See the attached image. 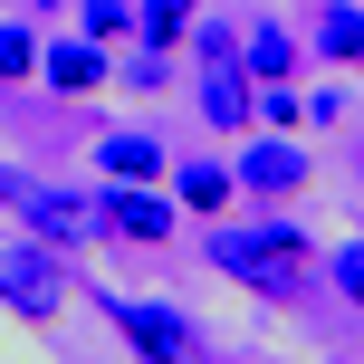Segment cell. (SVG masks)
<instances>
[{
	"label": "cell",
	"mask_w": 364,
	"mask_h": 364,
	"mask_svg": "<svg viewBox=\"0 0 364 364\" xmlns=\"http://www.w3.org/2000/svg\"><path fill=\"white\" fill-rule=\"evenodd\" d=\"M211 269L250 278L259 297H288L297 278L316 269V250H307V230H297V220H250V230H211Z\"/></svg>",
	"instance_id": "cell-1"
},
{
	"label": "cell",
	"mask_w": 364,
	"mask_h": 364,
	"mask_svg": "<svg viewBox=\"0 0 364 364\" xmlns=\"http://www.w3.org/2000/svg\"><path fill=\"white\" fill-rule=\"evenodd\" d=\"M58 297H68V259L38 240V250H0V307H19L29 326H48Z\"/></svg>",
	"instance_id": "cell-2"
},
{
	"label": "cell",
	"mask_w": 364,
	"mask_h": 364,
	"mask_svg": "<svg viewBox=\"0 0 364 364\" xmlns=\"http://www.w3.org/2000/svg\"><path fill=\"white\" fill-rule=\"evenodd\" d=\"M106 316H115V336H125L144 364H201L192 316H173V307H134V297H106Z\"/></svg>",
	"instance_id": "cell-3"
},
{
	"label": "cell",
	"mask_w": 364,
	"mask_h": 364,
	"mask_svg": "<svg viewBox=\"0 0 364 364\" xmlns=\"http://www.w3.org/2000/svg\"><path fill=\"white\" fill-rule=\"evenodd\" d=\"M96 230L134 240V250H164L173 240V201L154 192V182H115V192H96Z\"/></svg>",
	"instance_id": "cell-4"
},
{
	"label": "cell",
	"mask_w": 364,
	"mask_h": 364,
	"mask_svg": "<svg viewBox=\"0 0 364 364\" xmlns=\"http://www.w3.org/2000/svg\"><path fill=\"white\" fill-rule=\"evenodd\" d=\"M230 182H240L250 201H297V192L316 182V164H307V154L288 144V134H259V144L240 154V173H230Z\"/></svg>",
	"instance_id": "cell-5"
},
{
	"label": "cell",
	"mask_w": 364,
	"mask_h": 364,
	"mask_svg": "<svg viewBox=\"0 0 364 364\" xmlns=\"http://www.w3.org/2000/svg\"><path fill=\"white\" fill-rule=\"evenodd\" d=\"M10 211L29 220V230L48 240V250H77V240H96V201H87V192H58V182H38V192H19Z\"/></svg>",
	"instance_id": "cell-6"
},
{
	"label": "cell",
	"mask_w": 364,
	"mask_h": 364,
	"mask_svg": "<svg viewBox=\"0 0 364 364\" xmlns=\"http://www.w3.org/2000/svg\"><path fill=\"white\" fill-rule=\"evenodd\" d=\"M288 68H297V38L278 29V19H259V29L240 38V77H259V87H288Z\"/></svg>",
	"instance_id": "cell-7"
},
{
	"label": "cell",
	"mask_w": 364,
	"mask_h": 364,
	"mask_svg": "<svg viewBox=\"0 0 364 364\" xmlns=\"http://www.w3.org/2000/svg\"><path fill=\"white\" fill-rule=\"evenodd\" d=\"M316 58L326 68H355L364 58V10L355 0H316Z\"/></svg>",
	"instance_id": "cell-8"
},
{
	"label": "cell",
	"mask_w": 364,
	"mask_h": 364,
	"mask_svg": "<svg viewBox=\"0 0 364 364\" xmlns=\"http://www.w3.org/2000/svg\"><path fill=\"white\" fill-rule=\"evenodd\" d=\"M38 68H48V87H58V96H87V87H106V48H96V38H68V48H48Z\"/></svg>",
	"instance_id": "cell-9"
},
{
	"label": "cell",
	"mask_w": 364,
	"mask_h": 364,
	"mask_svg": "<svg viewBox=\"0 0 364 364\" xmlns=\"http://www.w3.org/2000/svg\"><path fill=\"white\" fill-rule=\"evenodd\" d=\"M173 192H182L173 211H201V220H220V211L240 201V182L220 173V164H182V173H173Z\"/></svg>",
	"instance_id": "cell-10"
},
{
	"label": "cell",
	"mask_w": 364,
	"mask_h": 364,
	"mask_svg": "<svg viewBox=\"0 0 364 364\" xmlns=\"http://www.w3.org/2000/svg\"><path fill=\"white\" fill-rule=\"evenodd\" d=\"M96 164H106L115 182H154V173H164V144H154V134H106Z\"/></svg>",
	"instance_id": "cell-11"
},
{
	"label": "cell",
	"mask_w": 364,
	"mask_h": 364,
	"mask_svg": "<svg viewBox=\"0 0 364 364\" xmlns=\"http://www.w3.org/2000/svg\"><path fill=\"white\" fill-rule=\"evenodd\" d=\"M134 38H144V48H182V38H192V0H144V10H134Z\"/></svg>",
	"instance_id": "cell-12"
},
{
	"label": "cell",
	"mask_w": 364,
	"mask_h": 364,
	"mask_svg": "<svg viewBox=\"0 0 364 364\" xmlns=\"http://www.w3.org/2000/svg\"><path fill=\"white\" fill-rule=\"evenodd\" d=\"M201 115H211V125H250V87H240V68H211V87H201Z\"/></svg>",
	"instance_id": "cell-13"
},
{
	"label": "cell",
	"mask_w": 364,
	"mask_h": 364,
	"mask_svg": "<svg viewBox=\"0 0 364 364\" xmlns=\"http://www.w3.org/2000/svg\"><path fill=\"white\" fill-rule=\"evenodd\" d=\"M326 278H336L346 307H364V240H336V250H326Z\"/></svg>",
	"instance_id": "cell-14"
},
{
	"label": "cell",
	"mask_w": 364,
	"mask_h": 364,
	"mask_svg": "<svg viewBox=\"0 0 364 364\" xmlns=\"http://www.w3.org/2000/svg\"><path fill=\"white\" fill-rule=\"evenodd\" d=\"M38 68V29H0V77H29Z\"/></svg>",
	"instance_id": "cell-15"
},
{
	"label": "cell",
	"mask_w": 364,
	"mask_h": 364,
	"mask_svg": "<svg viewBox=\"0 0 364 364\" xmlns=\"http://www.w3.org/2000/svg\"><path fill=\"white\" fill-rule=\"evenodd\" d=\"M125 29H134L125 0H87V38H125Z\"/></svg>",
	"instance_id": "cell-16"
},
{
	"label": "cell",
	"mask_w": 364,
	"mask_h": 364,
	"mask_svg": "<svg viewBox=\"0 0 364 364\" xmlns=\"http://www.w3.org/2000/svg\"><path fill=\"white\" fill-rule=\"evenodd\" d=\"M259 125H297V96L288 87H259Z\"/></svg>",
	"instance_id": "cell-17"
},
{
	"label": "cell",
	"mask_w": 364,
	"mask_h": 364,
	"mask_svg": "<svg viewBox=\"0 0 364 364\" xmlns=\"http://www.w3.org/2000/svg\"><path fill=\"white\" fill-rule=\"evenodd\" d=\"M10 201H19V173H0V211H10Z\"/></svg>",
	"instance_id": "cell-18"
}]
</instances>
